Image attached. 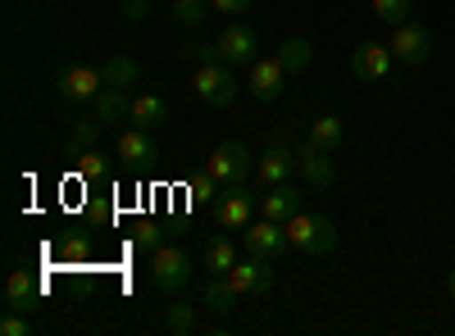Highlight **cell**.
I'll use <instances>...</instances> for the list:
<instances>
[{
    "label": "cell",
    "mask_w": 455,
    "mask_h": 336,
    "mask_svg": "<svg viewBox=\"0 0 455 336\" xmlns=\"http://www.w3.org/2000/svg\"><path fill=\"white\" fill-rule=\"evenodd\" d=\"M287 246L291 250H306V254H328L332 246H337V223L332 218H323V214H291L287 223Z\"/></svg>",
    "instance_id": "6da1fadb"
},
{
    "label": "cell",
    "mask_w": 455,
    "mask_h": 336,
    "mask_svg": "<svg viewBox=\"0 0 455 336\" xmlns=\"http://www.w3.org/2000/svg\"><path fill=\"white\" fill-rule=\"evenodd\" d=\"M192 87H196V96L210 109H228V105L237 100V73H233V64H223V59L219 64H201Z\"/></svg>",
    "instance_id": "7a4b0ae2"
},
{
    "label": "cell",
    "mask_w": 455,
    "mask_h": 336,
    "mask_svg": "<svg viewBox=\"0 0 455 336\" xmlns=\"http://www.w3.org/2000/svg\"><path fill=\"white\" fill-rule=\"evenodd\" d=\"M150 282H156L160 291H182L187 282H192V254L178 250V246H160L156 254H150Z\"/></svg>",
    "instance_id": "3957f363"
},
{
    "label": "cell",
    "mask_w": 455,
    "mask_h": 336,
    "mask_svg": "<svg viewBox=\"0 0 455 336\" xmlns=\"http://www.w3.org/2000/svg\"><path fill=\"white\" fill-rule=\"evenodd\" d=\"M233 286L242 291V295H264V291H274V282H278V273H274V259H264V254H242L237 264H233Z\"/></svg>",
    "instance_id": "277c9868"
},
{
    "label": "cell",
    "mask_w": 455,
    "mask_h": 336,
    "mask_svg": "<svg viewBox=\"0 0 455 336\" xmlns=\"http://www.w3.org/2000/svg\"><path fill=\"white\" fill-rule=\"evenodd\" d=\"M251 151H246V141H223L219 151L210 155V173L223 182V186H242L251 177Z\"/></svg>",
    "instance_id": "5b68a950"
},
{
    "label": "cell",
    "mask_w": 455,
    "mask_h": 336,
    "mask_svg": "<svg viewBox=\"0 0 455 336\" xmlns=\"http://www.w3.org/2000/svg\"><path fill=\"white\" fill-rule=\"evenodd\" d=\"M214 218H219L223 232H246V223L255 218V196L246 191V182L228 186V191L214 200Z\"/></svg>",
    "instance_id": "8992f818"
},
{
    "label": "cell",
    "mask_w": 455,
    "mask_h": 336,
    "mask_svg": "<svg viewBox=\"0 0 455 336\" xmlns=\"http://www.w3.org/2000/svg\"><path fill=\"white\" fill-rule=\"evenodd\" d=\"M392 55L401 59V64H410V68H419L428 55H433V32L424 27V23H396V32H392Z\"/></svg>",
    "instance_id": "52a82bcc"
},
{
    "label": "cell",
    "mask_w": 455,
    "mask_h": 336,
    "mask_svg": "<svg viewBox=\"0 0 455 336\" xmlns=\"http://www.w3.org/2000/svg\"><path fill=\"white\" fill-rule=\"evenodd\" d=\"M60 96L68 100V105H83V100H96L100 96V87H105V73L100 68H92V64H73V68H64L60 73Z\"/></svg>",
    "instance_id": "ba28073f"
},
{
    "label": "cell",
    "mask_w": 455,
    "mask_h": 336,
    "mask_svg": "<svg viewBox=\"0 0 455 336\" xmlns=\"http://www.w3.org/2000/svg\"><path fill=\"white\" fill-rule=\"evenodd\" d=\"M219 55H223V64H255V59H259V36H255V27L228 23V27L219 32Z\"/></svg>",
    "instance_id": "9c48e42d"
},
{
    "label": "cell",
    "mask_w": 455,
    "mask_h": 336,
    "mask_svg": "<svg viewBox=\"0 0 455 336\" xmlns=\"http://www.w3.org/2000/svg\"><path fill=\"white\" fill-rule=\"evenodd\" d=\"M392 46H383V42H360L355 46V55H351V73L360 82H383L387 73H392Z\"/></svg>",
    "instance_id": "30bf717a"
},
{
    "label": "cell",
    "mask_w": 455,
    "mask_h": 336,
    "mask_svg": "<svg viewBox=\"0 0 455 336\" xmlns=\"http://www.w3.org/2000/svg\"><path fill=\"white\" fill-rule=\"evenodd\" d=\"M283 246H287V228H283V223L264 218V214L246 223V250H251V254L278 259V254H283Z\"/></svg>",
    "instance_id": "8fae6325"
},
{
    "label": "cell",
    "mask_w": 455,
    "mask_h": 336,
    "mask_svg": "<svg viewBox=\"0 0 455 336\" xmlns=\"http://www.w3.org/2000/svg\"><path fill=\"white\" fill-rule=\"evenodd\" d=\"M114 155H119L128 168H150V164L160 160V151H156V141H150L146 128H128L119 137V145H114Z\"/></svg>",
    "instance_id": "7c38bea8"
},
{
    "label": "cell",
    "mask_w": 455,
    "mask_h": 336,
    "mask_svg": "<svg viewBox=\"0 0 455 336\" xmlns=\"http://www.w3.org/2000/svg\"><path fill=\"white\" fill-rule=\"evenodd\" d=\"M283 78H287V68L278 64V55H274V59H255L246 87H251L255 100H278V96H283Z\"/></svg>",
    "instance_id": "4fadbf2b"
},
{
    "label": "cell",
    "mask_w": 455,
    "mask_h": 336,
    "mask_svg": "<svg viewBox=\"0 0 455 336\" xmlns=\"http://www.w3.org/2000/svg\"><path fill=\"white\" fill-rule=\"evenodd\" d=\"M291 168H296V155L287 151L283 141H274L269 151H264V155L255 160V173H259V182H264V186H278V182H287V177H291Z\"/></svg>",
    "instance_id": "5bb4252c"
},
{
    "label": "cell",
    "mask_w": 455,
    "mask_h": 336,
    "mask_svg": "<svg viewBox=\"0 0 455 336\" xmlns=\"http://www.w3.org/2000/svg\"><path fill=\"white\" fill-rule=\"evenodd\" d=\"M128 119H132L137 128H146V132H156V128H164V123H169V100H164V96H156V91H141V96H132Z\"/></svg>",
    "instance_id": "9a60e30c"
},
{
    "label": "cell",
    "mask_w": 455,
    "mask_h": 336,
    "mask_svg": "<svg viewBox=\"0 0 455 336\" xmlns=\"http://www.w3.org/2000/svg\"><path fill=\"white\" fill-rule=\"evenodd\" d=\"M36 301H42V282H36L28 269L10 273V282H5V309H23V314H32Z\"/></svg>",
    "instance_id": "2e32d148"
},
{
    "label": "cell",
    "mask_w": 455,
    "mask_h": 336,
    "mask_svg": "<svg viewBox=\"0 0 455 336\" xmlns=\"http://www.w3.org/2000/svg\"><path fill=\"white\" fill-rule=\"evenodd\" d=\"M296 168L306 173V182H310V186H332V177H337V168H332L328 151H319L315 141H310V145H300V151H296Z\"/></svg>",
    "instance_id": "e0dca14e"
},
{
    "label": "cell",
    "mask_w": 455,
    "mask_h": 336,
    "mask_svg": "<svg viewBox=\"0 0 455 336\" xmlns=\"http://www.w3.org/2000/svg\"><path fill=\"white\" fill-rule=\"evenodd\" d=\"M259 214L274 218V223H287L291 214H300V191H296V186H287V182L269 186V196L259 200Z\"/></svg>",
    "instance_id": "ac0fdd59"
},
{
    "label": "cell",
    "mask_w": 455,
    "mask_h": 336,
    "mask_svg": "<svg viewBox=\"0 0 455 336\" xmlns=\"http://www.w3.org/2000/svg\"><path fill=\"white\" fill-rule=\"evenodd\" d=\"M128 109H132V100H128V91H119V87H100V96L92 100V114H96L100 123L128 119Z\"/></svg>",
    "instance_id": "d6986e66"
},
{
    "label": "cell",
    "mask_w": 455,
    "mask_h": 336,
    "mask_svg": "<svg viewBox=\"0 0 455 336\" xmlns=\"http://www.w3.org/2000/svg\"><path fill=\"white\" fill-rule=\"evenodd\" d=\"M242 301V291L233 286V277H210L205 282V295H201V305H210L214 314H233Z\"/></svg>",
    "instance_id": "ffe728a7"
},
{
    "label": "cell",
    "mask_w": 455,
    "mask_h": 336,
    "mask_svg": "<svg viewBox=\"0 0 455 336\" xmlns=\"http://www.w3.org/2000/svg\"><path fill=\"white\" fill-rule=\"evenodd\" d=\"M237 259H242V254H237V246L228 241V237H214V241L205 246V269H210V277H228Z\"/></svg>",
    "instance_id": "44dd1931"
},
{
    "label": "cell",
    "mask_w": 455,
    "mask_h": 336,
    "mask_svg": "<svg viewBox=\"0 0 455 336\" xmlns=\"http://www.w3.org/2000/svg\"><path fill=\"white\" fill-rule=\"evenodd\" d=\"M100 73H105V87H119V91H128L132 82H137V59H128V55H114V59H105L100 64Z\"/></svg>",
    "instance_id": "7402d4cb"
},
{
    "label": "cell",
    "mask_w": 455,
    "mask_h": 336,
    "mask_svg": "<svg viewBox=\"0 0 455 336\" xmlns=\"http://www.w3.org/2000/svg\"><path fill=\"white\" fill-rule=\"evenodd\" d=\"M310 141L319 145V151H328V155H332L337 145L347 141V123H341L337 114H323V119H319V123L310 128Z\"/></svg>",
    "instance_id": "603a6c76"
},
{
    "label": "cell",
    "mask_w": 455,
    "mask_h": 336,
    "mask_svg": "<svg viewBox=\"0 0 455 336\" xmlns=\"http://www.w3.org/2000/svg\"><path fill=\"white\" fill-rule=\"evenodd\" d=\"M100 128H105V123H100L96 114H92V119H78V128H73V137L64 141V155H68V160H78L83 151H92V141L100 137Z\"/></svg>",
    "instance_id": "cb8c5ba5"
},
{
    "label": "cell",
    "mask_w": 455,
    "mask_h": 336,
    "mask_svg": "<svg viewBox=\"0 0 455 336\" xmlns=\"http://www.w3.org/2000/svg\"><path fill=\"white\" fill-rule=\"evenodd\" d=\"M310 42H306V36H291V42H283L278 46V64L287 68V73H306L310 68Z\"/></svg>",
    "instance_id": "d4e9b609"
},
{
    "label": "cell",
    "mask_w": 455,
    "mask_h": 336,
    "mask_svg": "<svg viewBox=\"0 0 455 336\" xmlns=\"http://www.w3.org/2000/svg\"><path fill=\"white\" fill-rule=\"evenodd\" d=\"M219 186H223V182L205 168V173H196L192 182H187V196H192V205H214V200H219Z\"/></svg>",
    "instance_id": "484cf974"
},
{
    "label": "cell",
    "mask_w": 455,
    "mask_h": 336,
    "mask_svg": "<svg viewBox=\"0 0 455 336\" xmlns=\"http://www.w3.org/2000/svg\"><path fill=\"white\" fill-rule=\"evenodd\" d=\"M369 10H373V19H383V23H405L410 19V10H414V0H369Z\"/></svg>",
    "instance_id": "4316f807"
},
{
    "label": "cell",
    "mask_w": 455,
    "mask_h": 336,
    "mask_svg": "<svg viewBox=\"0 0 455 336\" xmlns=\"http://www.w3.org/2000/svg\"><path fill=\"white\" fill-rule=\"evenodd\" d=\"M164 327H169V332H178V336L196 332V305H169V314H164Z\"/></svg>",
    "instance_id": "83f0119b"
},
{
    "label": "cell",
    "mask_w": 455,
    "mask_h": 336,
    "mask_svg": "<svg viewBox=\"0 0 455 336\" xmlns=\"http://www.w3.org/2000/svg\"><path fill=\"white\" fill-rule=\"evenodd\" d=\"M78 173H83V182H105L109 177V160L100 151H83L78 155Z\"/></svg>",
    "instance_id": "f1b7e54d"
},
{
    "label": "cell",
    "mask_w": 455,
    "mask_h": 336,
    "mask_svg": "<svg viewBox=\"0 0 455 336\" xmlns=\"http://www.w3.org/2000/svg\"><path fill=\"white\" fill-rule=\"evenodd\" d=\"M205 14H210L205 0H173V19H178L182 27H196V23H205Z\"/></svg>",
    "instance_id": "f546056e"
},
{
    "label": "cell",
    "mask_w": 455,
    "mask_h": 336,
    "mask_svg": "<svg viewBox=\"0 0 455 336\" xmlns=\"http://www.w3.org/2000/svg\"><path fill=\"white\" fill-rule=\"evenodd\" d=\"M32 332V318L23 309H10L5 318H0V336H28Z\"/></svg>",
    "instance_id": "4dcf8cb0"
},
{
    "label": "cell",
    "mask_w": 455,
    "mask_h": 336,
    "mask_svg": "<svg viewBox=\"0 0 455 336\" xmlns=\"http://www.w3.org/2000/svg\"><path fill=\"white\" fill-rule=\"evenodd\" d=\"M132 246L137 250H160V228L156 223H141V228L132 232Z\"/></svg>",
    "instance_id": "1f68e13d"
},
{
    "label": "cell",
    "mask_w": 455,
    "mask_h": 336,
    "mask_svg": "<svg viewBox=\"0 0 455 336\" xmlns=\"http://www.w3.org/2000/svg\"><path fill=\"white\" fill-rule=\"evenodd\" d=\"M187 59H196V68H201V64H219L223 55H219V42H214V46H187Z\"/></svg>",
    "instance_id": "d6a6232c"
},
{
    "label": "cell",
    "mask_w": 455,
    "mask_h": 336,
    "mask_svg": "<svg viewBox=\"0 0 455 336\" xmlns=\"http://www.w3.org/2000/svg\"><path fill=\"white\" fill-rule=\"evenodd\" d=\"M124 19H128V23L150 19V0H124Z\"/></svg>",
    "instance_id": "836d02e7"
},
{
    "label": "cell",
    "mask_w": 455,
    "mask_h": 336,
    "mask_svg": "<svg viewBox=\"0 0 455 336\" xmlns=\"http://www.w3.org/2000/svg\"><path fill=\"white\" fill-rule=\"evenodd\" d=\"M214 14H246L251 10V0H210Z\"/></svg>",
    "instance_id": "e575fe53"
},
{
    "label": "cell",
    "mask_w": 455,
    "mask_h": 336,
    "mask_svg": "<svg viewBox=\"0 0 455 336\" xmlns=\"http://www.w3.org/2000/svg\"><path fill=\"white\" fill-rule=\"evenodd\" d=\"M83 254H87V241H83V237H73V241L64 246V259H83Z\"/></svg>",
    "instance_id": "d590c367"
},
{
    "label": "cell",
    "mask_w": 455,
    "mask_h": 336,
    "mask_svg": "<svg viewBox=\"0 0 455 336\" xmlns=\"http://www.w3.org/2000/svg\"><path fill=\"white\" fill-rule=\"evenodd\" d=\"M446 291H451V301H455V269H451V277H446Z\"/></svg>",
    "instance_id": "8d00e7d4"
}]
</instances>
